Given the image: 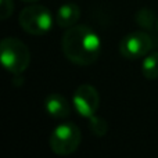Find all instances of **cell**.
<instances>
[{
  "mask_svg": "<svg viewBox=\"0 0 158 158\" xmlns=\"http://www.w3.org/2000/svg\"><path fill=\"white\" fill-rule=\"evenodd\" d=\"M63 53L67 60L77 65H92L101 54V40L98 35L86 25L68 28L61 40Z\"/></svg>",
  "mask_w": 158,
  "mask_h": 158,
  "instance_id": "obj_1",
  "label": "cell"
},
{
  "mask_svg": "<svg viewBox=\"0 0 158 158\" xmlns=\"http://www.w3.org/2000/svg\"><path fill=\"white\" fill-rule=\"evenodd\" d=\"M0 60L8 72L21 75L31 63V53L19 39L4 38L0 43Z\"/></svg>",
  "mask_w": 158,
  "mask_h": 158,
  "instance_id": "obj_2",
  "label": "cell"
},
{
  "mask_svg": "<svg viewBox=\"0 0 158 158\" xmlns=\"http://www.w3.org/2000/svg\"><path fill=\"white\" fill-rule=\"evenodd\" d=\"M19 27L29 35L40 36L47 33L53 27V15L47 7L42 4H31L18 15Z\"/></svg>",
  "mask_w": 158,
  "mask_h": 158,
  "instance_id": "obj_3",
  "label": "cell"
},
{
  "mask_svg": "<svg viewBox=\"0 0 158 158\" xmlns=\"http://www.w3.org/2000/svg\"><path fill=\"white\" fill-rule=\"evenodd\" d=\"M82 142L81 129L72 122H63L53 129L50 135V148L57 156L75 153Z\"/></svg>",
  "mask_w": 158,
  "mask_h": 158,
  "instance_id": "obj_4",
  "label": "cell"
},
{
  "mask_svg": "<svg viewBox=\"0 0 158 158\" xmlns=\"http://www.w3.org/2000/svg\"><path fill=\"white\" fill-rule=\"evenodd\" d=\"M153 49V39L148 33L136 31L125 35L119 42V53L126 60L144 58Z\"/></svg>",
  "mask_w": 158,
  "mask_h": 158,
  "instance_id": "obj_5",
  "label": "cell"
},
{
  "mask_svg": "<svg viewBox=\"0 0 158 158\" xmlns=\"http://www.w3.org/2000/svg\"><path fill=\"white\" fill-rule=\"evenodd\" d=\"M72 103L78 114H81L83 118H90L96 115L100 107V94L94 86L85 83L75 90Z\"/></svg>",
  "mask_w": 158,
  "mask_h": 158,
  "instance_id": "obj_6",
  "label": "cell"
},
{
  "mask_svg": "<svg viewBox=\"0 0 158 158\" xmlns=\"http://www.w3.org/2000/svg\"><path fill=\"white\" fill-rule=\"evenodd\" d=\"M44 110L52 118L64 119L71 114V106L68 100L60 93H50L44 98Z\"/></svg>",
  "mask_w": 158,
  "mask_h": 158,
  "instance_id": "obj_7",
  "label": "cell"
},
{
  "mask_svg": "<svg viewBox=\"0 0 158 158\" xmlns=\"http://www.w3.org/2000/svg\"><path fill=\"white\" fill-rule=\"evenodd\" d=\"M79 17H81V8H79L78 4L69 2L63 4L60 8H58L57 14H56V22L60 28H68L74 27L78 22Z\"/></svg>",
  "mask_w": 158,
  "mask_h": 158,
  "instance_id": "obj_8",
  "label": "cell"
},
{
  "mask_svg": "<svg viewBox=\"0 0 158 158\" xmlns=\"http://www.w3.org/2000/svg\"><path fill=\"white\" fill-rule=\"evenodd\" d=\"M142 74L148 81L158 78V52H150L142 61Z\"/></svg>",
  "mask_w": 158,
  "mask_h": 158,
  "instance_id": "obj_9",
  "label": "cell"
},
{
  "mask_svg": "<svg viewBox=\"0 0 158 158\" xmlns=\"http://www.w3.org/2000/svg\"><path fill=\"white\" fill-rule=\"evenodd\" d=\"M157 17L148 8H142L136 13V22L139 24V27L144 28V29H151L153 27H156Z\"/></svg>",
  "mask_w": 158,
  "mask_h": 158,
  "instance_id": "obj_10",
  "label": "cell"
},
{
  "mask_svg": "<svg viewBox=\"0 0 158 158\" xmlns=\"http://www.w3.org/2000/svg\"><path fill=\"white\" fill-rule=\"evenodd\" d=\"M89 126H90L92 133L97 137L106 136L107 131H108V123H107V121L101 117H97V115H93V117L89 118Z\"/></svg>",
  "mask_w": 158,
  "mask_h": 158,
  "instance_id": "obj_11",
  "label": "cell"
},
{
  "mask_svg": "<svg viewBox=\"0 0 158 158\" xmlns=\"http://www.w3.org/2000/svg\"><path fill=\"white\" fill-rule=\"evenodd\" d=\"M14 4L13 0H0V19L4 21L13 14Z\"/></svg>",
  "mask_w": 158,
  "mask_h": 158,
  "instance_id": "obj_12",
  "label": "cell"
},
{
  "mask_svg": "<svg viewBox=\"0 0 158 158\" xmlns=\"http://www.w3.org/2000/svg\"><path fill=\"white\" fill-rule=\"evenodd\" d=\"M22 2H25V3H33V2H36V0H22Z\"/></svg>",
  "mask_w": 158,
  "mask_h": 158,
  "instance_id": "obj_13",
  "label": "cell"
},
{
  "mask_svg": "<svg viewBox=\"0 0 158 158\" xmlns=\"http://www.w3.org/2000/svg\"><path fill=\"white\" fill-rule=\"evenodd\" d=\"M156 29H157V32H158V17H157V21H156Z\"/></svg>",
  "mask_w": 158,
  "mask_h": 158,
  "instance_id": "obj_14",
  "label": "cell"
}]
</instances>
